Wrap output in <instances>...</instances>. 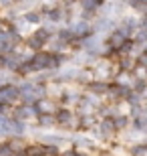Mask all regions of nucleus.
<instances>
[{"instance_id":"obj_22","label":"nucleus","mask_w":147,"mask_h":156,"mask_svg":"<svg viewBox=\"0 0 147 156\" xmlns=\"http://www.w3.org/2000/svg\"><path fill=\"white\" fill-rule=\"evenodd\" d=\"M2 63H4V59H2V57H0V65H2Z\"/></svg>"},{"instance_id":"obj_11","label":"nucleus","mask_w":147,"mask_h":156,"mask_svg":"<svg viewBox=\"0 0 147 156\" xmlns=\"http://www.w3.org/2000/svg\"><path fill=\"white\" fill-rule=\"evenodd\" d=\"M99 6H101L99 2H91V0L89 2H83V8H87V10H93V8H99Z\"/></svg>"},{"instance_id":"obj_10","label":"nucleus","mask_w":147,"mask_h":156,"mask_svg":"<svg viewBox=\"0 0 147 156\" xmlns=\"http://www.w3.org/2000/svg\"><path fill=\"white\" fill-rule=\"evenodd\" d=\"M111 130H113V122H111V120H105V122H103V132L109 134Z\"/></svg>"},{"instance_id":"obj_15","label":"nucleus","mask_w":147,"mask_h":156,"mask_svg":"<svg viewBox=\"0 0 147 156\" xmlns=\"http://www.w3.org/2000/svg\"><path fill=\"white\" fill-rule=\"evenodd\" d=\"M58 120L61 122H68L71 120V114H68V112H61V114H58Z\"/></svg>"},{"instance_id":"obj_7","label":"nucleus","mask_w":147,"mask_h":156,"mask_svg":"<svg viewBox=\"0 0 147 156\" xmlns=\"http://www.w3.org/2000/svg\"><path fill=\"white\" fill-rule=\"evenodd\" d=\"M87 30H89V27H87L85 23H81V24H77V27L73 29V33H75V35H85Z\"/></svg>"},{"instance_id":"obj_23","label":"nucleus","mask_w":147,"mask_h":156,"mask_svg":"<svg viewBox=\"0 0 147 156\" xmlns=\"http://www.w3.org/2000/svg\"><path fill=\"white\" fill-rule=\"evenodd\" d=\"M75 156H77V154H75Z\"/></svg>"},{"instance_id":"obj_1","label":"nucleus","mask_w":147,"mask_h":156,"mask_svg":"<svg viewBox=\"0 0 147 156\" xmlns=\"http://www.w3.org/2000/svg\"><path fill=\"white\" fill-rule=\"evenodd\" d=\"M46 39H48V33H46V30L42 29V30H38V33H36L34 37H30L28 45L32 47V49H40V47L45 45V41H46Z\"/></svg>"},{"instance_id":"obj_8","label":"nucleus","mask_w":147,"mask_h":156,"mask_svg":"<svg viewBox=\"0 0 147 156\" xmlns=\"http://www.w3.org/2000/svg\"><path fill=\"white\" fill-rule=\"evenodd\" d=\"M111 41H113V45H121V43H123V41H125V37H123V33H121V30H117V33H115V35H113V39H111Z\"/></svg>"},{"instance_id":"obj_12","label":"nucleus","mask_w":147,"mask_h":156,"mask_svg":"<svg viewBox=\"0 0 147 156\" xmlns=\"http://www.w3.org/2000/svg\"><path fill=\"white\" fill-rule=\"evenodd\" d=\"M91 89H93V91H97V93H101V91H105L107 87L103 85V83H95V85H91Z\"/></svg>"},{"instance_id":"obj_9","label":"nucleus","mask_w":147,"mask_h":156,"mask_svg":"<svg viewBox=\"0 0 147 156\" xmlns=\"http://www.w3.org/2000/svg\"><path fill=\"white\" fill-rule=\"evenodd\" d=\"M131 49H133V41H127V39H125L123 45H121V51L127 53V51H131Z\"/></svg>"},{"instance_id":"obj_19","label":"nucleus","mask_w":147,"mask_h":156,"mask_svg":"<svg viewBox=\"0 0 147 156\" xmlns=\"http://www.w3.org/2000/svg\"><path fill=\"white\" fill-rule=\"evenodd\" d=\"M125 124H127V120H125V118H119V120H117V126L119 128H123Z\"/></svg>"},{"instance_id":"obj_3","label":"nucleus","mask_w":147,"mask_h":156,"mask_svg":"<svg viewBox=\"0 0 147 156\" xmlns=\"http://www.w3.org/2000/svg\"><path fill=\"white\" fill-rule=\"evenodd\" d=\"M48 61H51V57H48V55H36V57H34V61L30 63V69H42V67H46V65H48Z\"/></svg>"},{"instance_id":"obj_21","label":"nucleus","mask_w":147,"mask_h":156,"mask_svg":"<svg viewBox=\"0 0 147 156\" xmlns=\"http://www.w3.org/2000/svg\"><path fill=\"white\" fill-rule=\"evenodd\" d=\"M131 6H135V8H145V4H143V2H133Z\"/></svg>"},{"instance_id":"obj_18","label":"nucleus","mask_w":147,"mask_h":156,"mask_svg":"<svg viewBox=\"0 0 147 156\" xmlns=\"http://www.w3.org/2000/svg\"><path fill=\"white\" fill-rule=\"evenodd\" d=\"M143 87H145V85H143V81H139V83H137V85H135L137 93H143Z\"/></svg>"},{"instance_id":"obj_16","label":"nucleus","mask_w":147,"mask_h":156,"mask_svg":"<svg viewBox=\"0 0 147 156\" xmlns=\"http://www.w3.org/2000/svg\"><path fill=\"white\" fill-rule=\"evenodd\" d=\"M46 12L51 14L52 20H58V18H61V10H46Z\"/></svg>"},{"instance_id":"obj_14","label":"nucleus","mask_w":147,"mask_h":156,"mask_svg":"<svg viewBox=\"0 0 147 156\" xmlns=\"http://www.w3.org/2000/svg\"><path fill=\"white\" fill-rule=\"evenodd\" d=\"M40 124H42V126H51V124H52V118H48V116H40Z\"/></svg>"},{"instance_id":"obj_17","label":"nucleus","mask_w":147,"mask_h":156,"mask_svg":"<svg viewBox=\"0 0 147 156\" xmlns=\"http://www.w3.org/2000/svg\"><path fill=\"white\" fill-rule=\"evenodd\" d=\"M77 144L79 146H91V142H87L85 138H77Z\"/></svg>"},{"instance_id":"obj_2","label":"nucleus","mask_w":147,"mask_h":156,"mask_svg":"<svg viewBox=\"0 0 147 156\" xmlns=\"http://www.w3.org/2000/svg\"><path fill=\"white\" fill-rule=\"evenodd\" d=\"M55 148H45V146H30L26 150V156H48V154H55Z\"/></svg>"},{"instance_id":"obj_20","label":"nucleus","mask_w":147,"mask_h":156,"mask_svg":"<svg viewBox=\"0 0 147 156\" xmlns=\"http://www.w3.org/2000/svg\"><path fill=\"white\" fill-rule=\"evenodd\" d=\"M30 20V23H36V20H38V16H36V14H28V16H26Z\"/></svg>"},{"instance_id":"obj_13","label":"nucleus","mask_w":147,"mask_h":156,"mask_svg":"<svg viewBox=\"0 0 147 156\" xmlns=\"http://www.w3.org/2000/svg\"><path fill=\"white\" fill-rule=\"evenodd\" d=\"M133 154L135 156H143L145 154V146H135V148H133Z\"/></svg>"},{"instance_id":"obj_5","label":"nucleus","mask_w":147,"mask_h":156,"mask_svg":"<svg viewBox=\"0 0 147 156\" xmlns=\"http://www.w3.org/2000/svg\"><path fill=\"white\" fill-rule=\"evenodd\" d=\"M4 130L6 132H12V134H20L24 130V126L20 122H4Z\"/></svg>"},{"instance_id":"obj_6","label":"nucleus","mask_w":147,"mask_h":156,"mask_svg":"<svg viewBox=\"0 0 147 156\" xmlns=\"http://www.w3.org/2000/svg\"><path fill=\"white\" fill-rule=\"evenodd\" d=\"M34 112H32V108H18L16 110V118H28V116H32Z\"/></svg>"},{"instance_id":"obj_4","label":"nucleus","mask_w":147,"mask_h":156,"mask_svg":"<svg viewBox=\"0 0 147 156\" xmlns=\"http://www.w3.org/2000/svg\"><path fill=\"white\" fill-rule=\"evenodd\" d=\"M18 89H14V87H4V89H0V99L2 101H10V99L16 98Z\"/></svg>"}]
</instances>
